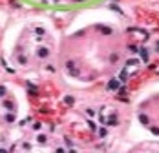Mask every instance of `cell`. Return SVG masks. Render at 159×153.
<instances>
[{"mask_svg": "<svg viewBox=\"0 0 159 153\" xmlns=\"http://www.w3.org/2000/svg\"><path fill=\"white\" fill-rule=\"evenodd\" d=\"M121 84H123L121 80H117V79H112V80L108 82V89H112V91H115V89H119V88H121Z\"/></svg>", "mask_w": 159, "mask_h": 153, "instance_id": "1", "label": "cell"}, {"mask_svg": "<svg viewBox=\"0 0 159 153\" xmlns=\"http://www.w3.org/2000/svg\"><path fill=\"white\" fill-rule=\"evenodd\" d=\"M37 57L39 58H48V57H50V49H48V47H39V49H37Z\"/></svg>", "mask_w": 159, "mask_h": 153, "instance_id": "2", "label": "cell"}, {"mask_svg": "<svg viewBox=\"0 0 159 153\" xmlns=\"http://www.w3.org/2000/svg\"><path fill=\"white\" fill-rule=\"evenodd\" d=\"M66 67H68V71H70V75H73V76H77L79 75V69H75V64L71 60H68L66 62Z\"/></svg>", "mask_w": 159, "mask_h": 153, "instance_id": "3", "label": "cell"}, {"mask_svg": "<svg viewBox=\"0 0 159 153\" xmlns=\"http://www.w3.org/2000/svg\"><path fill=\"white\" fill-rule=\"evenodd\" d=\"M64 102L68 104V106H73V104H75V99H73L71 95H66V97H64Z\"/></svg>", "mask_w": 159, "mask_h": 153, "instance_id": "4", "label": "cell"}, {"mask_svg": "<svg viewBox=\"0 0 159 153\" xmlns=\"http://www.w3.org/2000/svg\"><path fill=\"white\" fill-rule=\"evenodd\" d=\"M139 120H141V124H144V126H148V124H150V120H148V117L146 115H139Z\"/></svg>", "mask_w": 159, "mask_h": 153, "instance_id": "5", "label": "cell"}, {"mask_svg": "<svg viewBox=\"0 0 159 153\" xmlns=\"http://www.w3.org/2000/svg\"><path fill=\"white\" fill-rule=\"evenodd\" d=\"M6 122H15V113H6Z\"/></svg>", "mask_w": 159, "mask_h": 153, "instance_id": "6", "label": "cell"}, {"mask_svg": "<svg viewBox=\"0 0 159 153\" xmlns=\"http://www.w3.org/2000/svg\"><path fill=\"white\" fill-rule=\"evenodd\" d=\"M37 140H39V144H46V142H48V138H46V135H39V137H37Z\"/></svg>", "mask_w": 159, "mask_h": 153, "instance_id": "7", "label": "cell"}, {"mask_svg": "<svg viewBox=\"0 0 159 153\" xmlns=\"http://www.w3.org/2000/svg\"><path fill=\"white\" fill-rule=\"evenodd\" d=\"M4 108H8V109L13 111V108H15V106H13V102H11V100H4Z\"/></svg>", "mask_w": 159, "mask_h": 153, "instance_id": "8", "label": "cell"}, {"mask_svg": "<svg viewBox=\"0 0 159 153\" xmlns=\"http://www.w3.org/2000/svg\"><path fill=\"white\" fill-rule=\"evenodd\" d=\"M88 126H90V129H92V131H95V129H97V126H95V122H92V120H88Z\"/></svg>", "mask_w": 159, "mask_h": 153, "instance_id": "9", "label": "cell"}, {"mask_svg": "<svg viewBox=\"0 0 159 153\" xmlns=\"http://www.w3.org/2000/svg\"><path fill=\"white\" fill-rule=\"evenodd\" d=\"M150 131H152L154 135H159V128H155V126H150Z\"/></svg>", "mask_w": 159, "mask_h": 153, "instance_id": "10", "label": "cell"}, {"mask_svg": "<svg viewBox=\"0 0 159 153\" xmlns=\"http://www.w3.org/2000/svg\"><path fill=\"white\" fill-rule=\"evenodd\" d=\"M6 93H8V89H6L4 86H0V97H6Z\"/></svg>", "mask_w": 159, "mask_h": 153, "instance_id": "11", "label": "cell"}, {"mask_svg": "<svg viewBox=\"0 0 159 153\" xmlns=\"http://www.w3.org/2000/svg\"><path fill=\"white\" fill-rule=\"evenodd\" d=\"M40 128H42V124H40V122H35V124H33V129H37V131H39Z\"/></svg>", "mask_w": 159, "mask_h": 153, "instance_id": "12", "label": "cell"}, {"mask_svg": "<svg viewBox=\"0 0 159 153\" xmlns=\"http://www.w3.org/2000/svg\"><path fill=\"white\" fill-rule=\"evenodd\" d=\"M99 135H101V137H106V129L101 128V129H99Z\"/></svg>", "mask_w": 159, "mask_h": 153, "instance_id": "13", "label": "cell"}, {"mask_svg": "<svg viewBox=\"0 0 159 153\" xmlns=\"http://www.w3.org/2000/svg\"><path fill=\"white\" fill-rule=\"evenodd\" d=\"M86 113H88V117H93L95 111H93V109H86Z\"/></svg>", "mask_w": 159, "mask_h": 153, "instance_id": "14", "label": "cell"}, {"mask_svg": "<svg viewBox=\"0 0 159 153\" xmlns=\"http://www.w3.org/2000/svg\"><path fill=\"white\" fill-rule=\"evenodd\" d=\"M124 80H126V71L121 73V82H124Z\"/></svg>", "mask_w": 159, "mask_h": 153, "instance_id": "15", "label": "cell"}, {"mask_svg": "<svg viewBox=\"0 0 159 153\" xmlns=\"http://www.w3.org/2000/svg\"><path fill=\"white\" fill-rule=\"evenodd\" d=\"M18 60H20V64H26V57H22V55L18 57Z\"/></svg>", "mask_w": 159, "mask_h": 153, "instance_id": "16", "label": "cell"}, {"mask_svg": "<svg viewBox=\"0 0 159 153\" xmlns=\"http://www.w3.org/2000/svg\"><path fill=\"white\" fill-rule=\"evenodd\" d=\"M141 57H143V60H146V49H143V51H141Z\"/></svg>", "mask_w": 159, "mask_h": 153, "instance_id": "17", "label": "cell"}, {"mask_svg": "<svg viewBox=\"0 0 159 153\" xmlns=\"http://www.w3.org/2000/svg\"><path fill=\"white\" fill-rule=\"evenodd\" d=\"M55 153H66V151H64V148H57V150H55Z\"/></svg>", "mask_w": 159, "mask_h": 153, "instance_id": "18", "label": "cell"}, {"mask_svg": "<svg viewBox=\"0 0 159 153\" xmlns=\"http://www.w3.org/2000/svg\"><path fill=\"white\" fill-rule=\"evenodd\" d=\"M0 153H8V150H2V148H0Z\"/></svg>", "mask_w": 159, "mask_h": 153, "instance_id": "19", "label": "cell"}]
</instances>
